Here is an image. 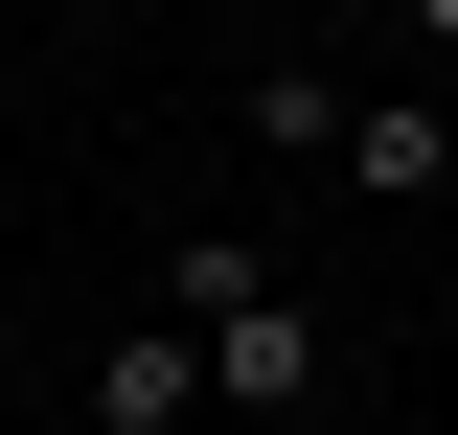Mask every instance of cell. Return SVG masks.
<instances>
[{
    "mask_svg": "<svg viewBox=\"0 0 458 435\" xmlns=\"http://www.w3.org/2000/svg\"><path fill=\"white\" fill-rule=\"evenodd\" d=\"M344 183H367V207H436V183H458V115H436V92L344 115Z\"/></svg>",
    "mask_w": 458,
    "mask_h": 435,
    "instance_id": "3",
    "label": "cell"
},
{
    "mask_svg": "<svg viewBox=\"0 0 458 435\" xmlns=\"http://www.w3.org/2000/svg\"><path fill=\"white\" fill-rule=\"evenodd\" d=\"M161 298L207 321V389H229V413H321V367H344V344H321V298H298L276 252H229V229H183V252H161Z\"/></svg>",
    "mask_w": 458,
    "mask_h": 435,
    "instance_id": "1",
    "label": "cell"
},
{
    "mask_svg": "<svg viewBox=\"0 0 458 435\" xmlns=\"http://www.w3.org/2000/svg\"><path fill=\"white\" fill-rule=\"evenodd\" d=\"M207 413V321H183V298H138V321L92 344V435H183Z\"/></svg>",
    "mask_w": 458,
    "mask_h": 435,
    "instance_id": "2",
    "label": "cell"
},
{
    "mask_svg": "<svg viewBox=\"0 0 458 435\" xmlns=\"http://www.w3.org/2000/svg\"><path fill=\"white\" fill-rule=\"evenodd\" d=\"M412 47H458V0H412Z\"/></svg>",
    "mask_w": 458,
    "mask_h": 435,
    "instance_id": "4",
    "label": "cell"
}]
</instances>
